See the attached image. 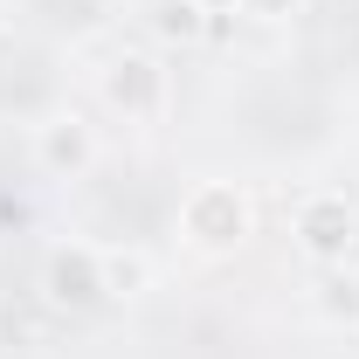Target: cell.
<instances>
[{"mask_svg": "<svg viewBox=\"0 0 359 359\" xmlns=\"http://www.w3.org/2000/svg\"><path fill=\"white\" fill-rule=\"evenodd\" d=\"M290 242H297V256L318 263V269L346 263L359 249V208L346 194H304L297 215H290Z\"/></svg>", "mask_w": 359, "mask_h": 359, "instance_id": "3", "label": "cell"}, {"mask_svg": "<svg viewBox=\"0 0 359 359\" xmlns=\"http://www.w3.org/2000/svg\"><path fill=\"white\" fill-rule=\"evenodd\" d=\"M145 28H152V42H159V48H194V42H208L215 14H208V0H152Z\"/></svg>", "mask_w": 359, "mask_h": 359, "instance_id": "6", "label": "cell"}, {"mask_svg": "<svg viewBox=\"0 0 359 359\" xmlns=\"http://www.w3.org/2000/svg\"><path fill=\"white\" fill-rule=\"evenodd\" d=\"M235 14H242V21H256V28H283V21H297V14H304V0H235Z\"/></svg>", "mask_w": 359, "mask_h": 359, "instance_id": "9", "label": "cell"}, {"mask_svg": "<svg viewBox=\"0 0 359 359\" xmlns=\"http://www.w3.org/2000/svg\"><path fill=\"white\" fill-rule=\"evenodd\" d=\"M42 297L55 311H97V304H111V290H104V242H55L42 256Z\"/></svg>", "mask_w": 359, "mask_h": 359, "instance_id": "4", "label": "cell"}, {"mask_svg": "<svg viewBox=\"0 0 359 359\" xmlns=\"http://www.w3.org/2000/svg\"><path fill=\"white\" fill-rule=\"evenodd\" d=\"M311 311L325 318V325H346V332H353V325H359V269H346V263H332V269H318V290H311Z\"/></svg>", "mask_w": 359, "mask_h": 359, "instance_id": "7", "label": "cell"}, {"mask_svg": "<svg viewBox=\"0 0 359 359\" xmlns=\"http://www.w3.org/2000/svg\"><path fill=\"white\" fill-rule=\"evenodd\" d=\"M173 228H180V242L194 256H235L256 235V201H249L242 180H194L187 201H180V215H173Z\"/></svg>", "mask_w": 359, "mask_h": 359, "instance_id": "1", "label": "cell"}, {"mask_svg": "<svg viewBox=\"0 0 359 359\" xmlns=\"http://www.w3.org/2000/svg\"><path fill=\"white\" fill-rule=\"evenodd\" d=\"M35 166L48 180H83L97 166V125H90L83 111H55L35 125Z\"/></svg>", "mask_w": 359, "mask_h": 359, "instance_id": "5", "label": "cell"}, {"mask_svg": "<svg viewBox=\"0 0 359 359\" xmlns=\"http://www.w3.org/2000/svg\"><path fill=\"white\" fill-rule=\"evenodd\" d=\"M104 290L111 297H145L152 290V256L145 249H104Z\"/></svg>", "mask_w": 359, "mask_h": 359, "instance_id": "8", "label": "cell"}, {"mask_svg": "<svg viewBox=\"0 0 359 359\" xmlns=\"http://www.w3.org/2000/svg\"><path fill=\"white\" fill-rule=\"evenodd\" d=\"M97 97H104V111H118L125 125H152V118L166 111V97H173V76H166V62H159L152 48H118V55L104 62V76H97Z\"/></svg>", "mask_w": 359, "mask_h": 359, "instance_id": "2", "label": "cell"}]
</instances>
